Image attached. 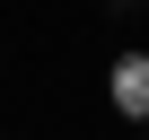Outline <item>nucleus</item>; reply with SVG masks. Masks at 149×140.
Returning <instances> with one entry per match:
<instances>
[{"instance_id": "obj_1", "label": "nucleus", "mask_w": 149, "mask_h": 140, "mask_svg": "<svg viewBox=\"0 0 149 140\" xmlns=\"http://www.w3.org/2000/svg\"><path fill=\"white\" fill-rule=\"evenodd\" d=\"M114 105L149 123V53H123V61H114Z\"/></svg>"}]
</instances>
